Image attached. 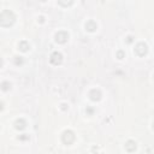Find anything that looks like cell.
Masks as SVG:
<instances>
[{"label": "cell", "instance_id": "6da1fadb", "mask_svg": "<svg viewBox=\"0 0 154 154\" xmlns=\"http://www.w3.org/2000/svg\"><path fill=\"white\" fill-rule=\"evenodd\" d=\"M16 20V16L11 10H2L0 13V25L2 28L11 26Z\"/></svg>", "mask_w": 154, "mask_h": 154}, {"label": "cell", "instance_id": "7a4b0ae2", "mask_svg": "<svg viewBox=\"0 0 154 154\" xmlns=\"http://www.w3.org/2000/svg\"><path fill=\"white\" fill-rule=\"evenodd\" d=\"M75 138H76V136H75L73 131H71V130H65V131L63 132V135H61V141H63V143L66 144V146L72 144V143L75 142Z\"/></svg>", "mask_w": 154, "mask_h": 154}, {"label": "cell", "instance_id": "3957f363", "mask_svg": "<svg viewBox=\"0 0 154 154\" xmlns=\"http://www.w3.org/2000/svg\"><path fill=\"white\" fill-rule=\"evenodd\" d=\"M134 52L138 55V57H144L148 52V46L144 43V42H138L135 48H134Z\"/></svg>", "mask_w": 154, "mask_h": 154}, {"label": "cell", "instance_id": "277c9868", "mask_svg": "<svg viewBox=\"0 0 154 154\" xmlns=\"http://www.w3.org/2000/svg\"><path fill=\"white\" fill-rule=\"evenodd\" d=\"M67 38H69V34H67L66 31H64V30L58 31V32L55 34V41H57L58 43H65V42L67 41Z\"/></svg>", "mask_w": 154, "mask_h": 154}, {"label": "cell", "instance_id": "5b68a950", "mask_svg": "<svg viewBox=\"0 0 154 154\" xmlns=\"http://www.w3.org/2000/svg\"><path fill=\"white\" fill-rule=\"evenodd\" d=\"M49 61H51L53 65H59V64H61V61H63V55H61V53H59V52H53L52 55H51V58H49Z\"/></svg>", "mask_w": 154, "mask_h": 154}, {"label": "cell", "instance_id": "8992f818", "mask_svg": "<svg viewBox=\"0 0 154 154\" xmlns=\"http://www.w3.org/2000/svg\"><path fill=\"white\" fill-rule=\"evenodd\" d=\"M89 97L93 101H99L101 99V91L99 89H91L89 91Z\"/></svg>", "mask_w": 154, "mask_h": 154}, {"label": "cell", "instance_id": "52a82bcc", "mask_svg": "<svg viewBox=\"0 0 154 154\" xmlns=\"http://www.w3.org/2000/svg\"><path fill=\"white\" fill-rule=\"evenodd\" d=\"M14 128L17 129V130H19V131H22V130H24L25 128H26V122L24 120V119H17L16 122H14Z\"/></svg>", "mask_w": 154, "mask_h": 154}, {"label": "cell", "instance_id": "ba28073f", "mask_svg": "<svg viewBox=\"0 0 154 154\" xmlns=\"http://www.w3.org/2000/svg\"><path fill=\"white\" fill-rule=\"evenodd\" d=\"M136 148H137L136 142H135V141H132V140H129V141L125 143V149H126L129 153L135 152V150H136Z\"/></svg>", "mask_w": 154, "mask_h": 154}, {"label": "cell", "instance_id": "9c48e42d", "mask_svg": "<svg viewBox=\"0 0 154 154\" xmlns=\"http://www.w3.org/2000/svg\"><path fill=\"white\" fill-rule=\"evenodd\" d=\"M96 28H97V25H96V23H95L94 20H88V22L85 23V30H87V31L93 32V31L96 30Z\"/></svg>", "mask_w": 154, "mask_h": 154}, {"label": "cell", "instance_id": "30bf717a", "mask_svg": "<svg viewBox=\"0 0 154 154\" xmlns=\"http://www.w3.org/2000/svg\"><path fill=\"white\" fill-rule=\"evenodd\" d=\"M18 48H19L22 52H26V51L30 48V46H29V43H28L26 41H20V42L18 43Z\"/></svg>", "mask_w": 154, "mask_h": 154}, {"label": "cell", "instance_id": "8fae6325", "mask_svg": "<svg viewBox=\"0 0 154 154\" xmlns=\"http://www.w3.org/2000/svg\"><path fill=\"white\" fill-rule=\"evenodd\" d=\"M10 88H11L10 82H6V81H5V82H2V83H1V89H2L4 91H7Z\"/></svg>", "mask_w": 154, "mask_h": 154}, {"label": "cell", "instance_id": "7c38bea8", "mask_svg": "<svg viewBox=\"0 0 154 154\" xmlns=\"http://www.w3.org/2000/svg\"><path fill=\"white\" fill-rule=\"evenodd\" d=\"M22 63H23L22 57H14V64H16V65H19V64H22Z\"/></svg>", "mask_w": 154, "mask_h": 154}, {"label": "cell", "instance_id": "4fadbf2b", "mask_svg": "<svg viewBox=\"0 0 154 154\" xmlns=\"http://www.w3.org/2000/svg\"><path fill=\"white\" fill-rule=\"evenodd\" d=\"M117 57H118V59H123V58H124V53H123V51H119V52L117 53Z\"/></svg>", "mask_w": 154, "mask_h": 154}, {"label": "cell", "instance_id": "5bb4252c", "mask_svg": "<svg viewBox=\"0 0 154 154\" xmlns=\"http://www.w3.org/2000/svg\"><path fill=\"white\" fill-rule=\"evenodd\" d=\"M126 41H128V42H129V43H130V42H131V41H132V37H131V36H129V37H128V40H126Z\"/></svg>", "mask_w": 154, "mask_h": 154}, {"label": "cell", "instance_id": "9a60e30c", "mask_svg": "<svg viewBox=\"0 0 154 154\" xmlns=\"http://www.w3.org/2000/svg\"><path fill=\"white\" fill-rule=\"evenodd\" d=\"M87 112H88L89 114H91V113H93V109H91V108H88V109H87Z\"/></svg>", "mask_w": 154, "mask_h": 154}, {"label": "cell", "instance_id": "2e32d148", "mask_svg": "<svg viewBox=\"0 0 154 154\" xmlns=\"http://www.w3.org/2000/svg\"><path fill=\"white\" fill-rule=\"evenodd\" d=\"M153 129H154V122H153Z\"/></svg>", "mask_w": 154, "mask_h": 154}, {"label": "cell", "instance_id": "e0dca14e", "mask_svg": "<svg viewBox=\"0 0 154 154\" xmlns=\"http://www.w3.org/2000/svg\"><path fill=\"white\" fill-rule=\"evenodd\" d=\"M153 78H154V75H153Z\"/></svg>", "mask_w": 154, "mask_h": 154}]
</instances>
